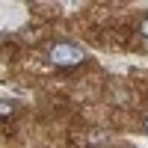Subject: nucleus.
Returning a JSON list of instances; mask_svg holds the SVG:
<instances>
[{"label": "nucleus", "mask_w": 148, "mask_h": 148, "mask_svg": "<svg viewBox=\"0 0 148 148\" xmlns=\"http://www.w3.org/2000/svg\"><path fill=\"white\" fill-rule=\"evenodd\" d=\"M47 59H51L53 65H59V68H77L89 56H86V51L80 45H74V42H53L47 47Z\"/></svg>", "instance_id": "1"}, {"label": "nucleus", "mask_w": 148, "mask_h": 148, "mask_svg": "<svg viewBox=\"0 0 148 148\" xmlns=\"http://www.w3.org/2000/svg\"><path fill=\"white\" fill-rule=\"evenodd\" d=\"M9 116H15V101H3L0 98V119H9Z\"/></svg>", "instance_id": "2"}, {"label": "nucleus", "mask_w": 148, "mask_h": 148, "mask_svg": "<svg viewBox=\"0 0 148 148\" xmlns=\"http://www.w3.org/2000/svg\"><path fill=\"white\" fill-rule=\"evenodd\" d=\"M136 30H139L142 39H148V15H142V18H139V27H136Z\"/></svg>", "instance_id": "3"}, {"label": "nucleus", "mask_w": 148, "mask_h": 148, "mask_svg": "<svg viewBox=\"0 0 148 148\" xmlns=\"http://www.w3.org/2000/svg\"><path fill=\"white\" fill-rule=\"evenodd\" d=\"M145 130H148V119H145Z\"/></svg>", "instance_id": "4"}]
</instances>
